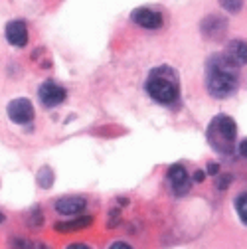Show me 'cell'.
I'll return each instance as SVG.
<instances>
[{
  "label": "cell",
  "instance_id": "1",
  "mask_svg": "<svg viewBox=\"0 0 247 249\" xmlns=\"http://www.w3.org/2000/svg\"><path fill=\"white\" fill-rule=\"evenodd\" d=\"M239 66L226 53H213L206 61V87L215 99H228L237 91Z\"/></svg>",
  "mask_w": 247,
  "mask_h": 249
},
{
  "label": "cell",
  "instance_id": "2",
  "mask_svg": "<svg viewBox=\"0 0 247 249\" xmlns=\"http://www.w3.org/2000/svg\"><path fill=\"white\" fill-rule=\"evenodd\" d=\"M144 89L148 93V97L154 99L160 105H174L180 97V79L176 70L168 66L154 68L144 83Z\"/></svg>",
  "mask_w": 247,
  "mask_h": 249
},
{
  "label": "cell",
  "instance_id": "3",
  "mask_svg": "<svg viewBox=\"0 0 247 249\" xmlns=\"http://www.w3.org/2000/svg\"><path fill=\"white\" fill-rule=\"evenodd\" d=\"M206 137H208V142L210 146L220 152V154H229L233 152L235 148V137H237V124L231 117L228 115H218L213 117L208 124V131H206Z\"/></svg>",
  "mask_w": 247,
  "mask_h": 249
},
{
  "label": "cell",
  "instance_id": "4",
  "mask_svg": "<svg viewBox=\"0 0 247 249\" xmlns=\"http://www.w3.org/2000/svg\"><path fill=\"white\" fill-rule=\"evenodd\" d=\"M38 97H40V103L44 107L52 109V107H57V105H61L66 101L68 91H66V87H61L59 83L50 79V81H44L38 87Z\"/></svg>",
  "mask_w": 247,
  "mask_h": 249
},
{
  "label": "cell",
  "instance_id": "5",
  "mask_svg": "<svg viewBox=\"0 0 247 249\" xmlns=\"http://www.w3.org/2000/svg\"><path fill=\"white\" fill-rule=\"evenodd\" d=\"M6 113H8V119L14 121L16 124H28L34 121V105L30 99H24V97L12 99L6 107Z\"/></svg>",
  "mask_w": 247,
  "mask_h": 249
},
{
  "label": "cell",
  "instance_id": "6",
  "mask_svg": "<svg viewBox=\"0 0 247 249\" xmlns=\"http://www.w3.org/2000/svg\"><path fill=\"white\" fill-rule=\"evenodd\" d=\"M168 180H170V186H172V192L176 196H184V194L190 192L192 180H190V174H188V170L184 164H172L168 168Z\"/></svg>",
  "mask_w": 247,
  "mask_h": 249
},
{
  "label": "cell",
  "instance_id": "7",
  "mask_svg": "<svg viewBox=\"0 0 247 249\" xmlns=\"http://www.w3.org/2000/svg\"><path fill=\"white\" fill-rule=\"evenodd\" d=\"M6 42L14 48H24L28 44V26L24 20H12L4 28Z\"/></svg>",
  "mask_w": 247,
  "mask_h": 249
},
{
  "label": "cell",
  "instance_id": "8",
  "mask_svg": "<svg viewBox=\"0 0 247 249\" xmlns=\"http://www.w3.org/2000/svg\"><path fill=\"white\" fill-rule=\"evenodd\" d=\"M131 20L146 30H159L162 26V14L152 8H137L131 14Z\"/></svg>",
  "mask_w": 247,
  "mask_h": 249
},
{
  "label": "cell",
  "instance_id": "9",
  "mask_svg": "<svg viewBox=\"0 0 247 249\" xmlns=\"http://www.w3.org/2000/svg\"><path fill=\"white\" fill-rule=\"evenodd\" d=\"M202 34L210 40H220L224 34H226V30H228V20L218 16V14H210L208 18H204L202 22Z\"/></svg>",
  "mask_w": 247,
  "mask_h": 249
},
{
  "label": "cell",
  "instance_id": "10",
  "mask_svg": "<svg viewBox=\"0 0 247 249\" xmlns=\"http://www.w3.org/2000/svg\"><path fill=\"white\" fill-rule=\"evenodd\" d=\"M87 206V200L83 196H64L53 202V208L61 215H77Z\"/></svg>",
  "mask_w": 247,
  "mask_h": 249
},
{
  "label": "cell",
  "instance_id": "11",
  "mask_svg": "<svg viewBox=\"0 0 247 249\" xmlns=\"http://www.w3.org/2000/svg\"><path fill=\"white\" fill-rule=\"evenodd\" d=\"M93 224V215H81V217H75V220H66V222H57L53 226L55 231H77V230H85Z\"/></svg>",
  "mask_w": 247,
  "mask_h": 249
},
{
  "label": "cell",
  "instance_id": "12",
  "mask_svg": "<svg viewBox=\"0 0 247 249\" xmlns=\"http://www.w3.org/2000/svg\"><path fill=\"white\" fill-rule=\"evenodd\" d=\"M226 53L235 61L237 66H245L247 64V42L243 40H231Z\"/></svg>",
  "mask_w": 247,
  "mask_h": 249
},
{
  "label": "cell",
  "instance_id": "13",
  "mask_svg": "<svg viewBox=\"0 0 247 249\" xmlns=\"http://www.w3.org/2000/svg\"><path fill=\"white\" fill-rule=\"evenodd\" d=\"M53 180H55L53 170H52L50 166H42L40 172H38V184H40V188H44V190L52 188V186H53Z\"/></svg>",
  "mask_w": 247,
  "mask_h": 249
},
{
  "label": "cell",
  "instance_id": "14",
  "mask_svg": "<svg viewBox=\"0 0 247 249\" xmlns=\"http://www.w3.org/2000/svg\"><path fill=\"white\" fill-rule=\"evenodd\" d=\"M233 204H235V212L239 215V220L247 226V190L241 192V194H237V198H235Z\"/></svg>",
  "mask_w": 247,
  "mask_h": 249
},
{
  "label": "cell",
  "instance_id": "15",
  "mask_svg": "<svg viewBox=\"0 0 247 249\" xmlns=\"http://www.w3.org/2000/svg\"><path fill=\"white\" fill-rule=\"evenodd\" d=\"M28 226H30V228H40V226H44V213H42V210H40L38 206L28 212Z\"/></svg>",
  "mask_w": 247,
  "mask_h": 249
},
{
  "label": "cell",
  "instance_id": "16",
  "mask_svg": "<svg viewBox=\"0 0 247 249\" xmlns=\"http://www.w3.org/2000/svg\"><path fill=\"white\" fill-rule=\"evenodd\" d=\"M220 4H222L228 12L237 14V12L243 8V0H220Z\"/></svg>",
  "mask_w": 247,
  "mask_h": 249
},
{
  "label": "cell",
  "instance_id": "17",
  "mask_svg": "<svg viewBox=\"0 0 247 249\" xmlns=\"http://www.w3.org/2000/svg\"><path fill=\"white\" fill-rule=\"evenodd\" d=\"M32 247H34V241H30V239H24V237L12 239V249H32Z\"/></svg>",
  "mask_w": 247,
  "mask_h": 249
},
{
  "label": "cell",
  "instance_id": "18",
  "mask_svg": "<svg viewBox=\"0 0 247 249\" xmlns=\"http://www.w3.org/2000/svg\"><path fill=\"white\" fill-rule=\"evenodd\" d=\"M119 224H121V210L115 208V210H111V213H109V228H117Z\"/></svg>",
  "mask_w": 247,
  "mask_h": 249
},
{
  "label": "cell",
  "instance_id": "19",
  "mask_svg": "<svg viewBox=\"0 0 247 249\" xmlns=\"http://www.w3.org/2000/svg\"><path fill=\"white\" fill-rule=\"evenodd\" d=\"M215 178H218V188H220V190H226L228 184L231 182V176H220V174H218Z\"/></svg>",
  "mask_w": 247,
  "mask_h": 249
},
{
  "label": "cell",
  "instance_id": "20",
  "mask_svg": "<svg viewBox=\"0 0 247 249\" xmlns=\"http://www.w3.org/2000/svg\"><path fill=\"white\" fill-rule=\"evenodd\" d=\"M206 174L218 176V174H220V164H218V162H210V164H208V168H206Z\"/></svg>",
  "mask_w": 247,
  "mask_h": 249
},
{
  "label": "cell",
  "instance_id": "21",
  "mask_svg": "<svg viewBox=\"0 0 247 249\" xmlns=\"http://www.w3.org/2000/svg\"><path fill=\"white\" fill-rule=\"evenodd\" d=\"M192 180L194 182H204L206 180V170H196L194 176H192Z\"/></svg>",
  "mask_w": 247,
  "mask_h": 249
},
{
  "label": "cell",
  "instance_id": "22",
  "mask_svg": "<svg viewBox=\"0 0 247 249\" xmlns=\"http://www.w3.org/2000/svg\"><path fill=\"white\" fill-rule=\"evenodd\" d=\"M109 249H133V247H131L129 243H125V241H115Z\"/></svg>",
  "mask_w": 247,
  "mask_h": 249
},
{
  "label": "cell",
  "instance_id": "23",
  "mask_svg": "<svg viewBox=\"0 0 247 249\" xmlns=\"http://www.w3.org/2000/svg\"><path fill=\"white\" fill-rule=\"evenodd\" d=\"M239 154H241L243 159H247V139L241 141V144H239Z\"/></svg>",
  "mask_w": 247,
  "mask_h": 249
},
{
  "label": "cell",
  "instance_id": "24",
  "mask_svg": "<svg viewBox=\"0 0 247 249\" xmlns=\"http://www.w3.org/2000/svg\"><path fill=\"white\" fill-rule=\"evenodd\" d=\"M66 249H91V247L85 245V243H71V245H68Z\"/></svg>",
  "mask_w": 247,
  "mask_h": 249
},
{
  "label": "cell",
  "instance_id": "25",
  "mask_svg": "<svg viewBox=\"0 0 247 249\" xmlns=\"http://www.w3.org/2000/svg\"><path fill=\"white\" fill-rule=\"evenodd\" d=\"M32 249H50V247H48L46 243H34V247H32Z\"/></svg>",
  "mask_w": 247,
  "mask_h": 249
},
{
  "label": "cell",
  "instance_id": "26",
  "mask_svg": "<svg viewBox=\"0 0 247 249\" xmlns=\"http://www.w3.org/2000/svg\"><path fill=\"white\" fill-rule=\"evenodd\" d=\"M2 222H4V213H2V212H0V224H2Z\"/></svg>",
  "mask_w": 247,
  "mask_h": 249
}]
</instances>
